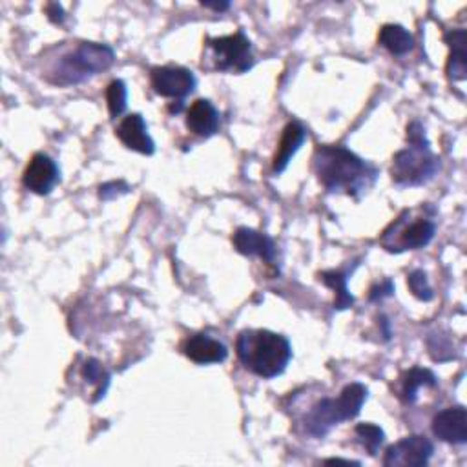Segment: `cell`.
<instances>
[{"instance_id":"cell-1","label":"cell","mask_w":467,"mask_h":467,"mask_svg":"<svg viewBox=\"0 0 467 467\" xmlns=\"http://www.w3.org/2000/svg\"><path fill=\"white\" fill-rule=\"evenodd\" d=\"M115 52L99 43H61L43 59V79L53 86H75L110 70Z\"/></svg>"},{"instance_id":"cell-2","label":"cell","mask_w":467,"mask_h":467,"mask_svg":"<svg viewBox=\"0 0 467 467\" xmlns=\"http://www.w3.org/2000/svg\"><path fill=\"white\" fill-rule=\"evenodd\" d=\"M318 181L332 194L355 199L366 195L378 179V170L345 147L319 145L312 157Z\"/></svg>"},{"instance_id":"cell-3","label":"cell","mask_w":467,"mask_h":467,"mask_svg":"<svg viewBox=\"0 0 467 467\" xmlns=\"http://www.w3.org/2000/svg\"><path fill=\"white\" fill-rule=\"evenodd\" d=\"M236 355L242 366L265 380H272L285 373L291 358V341L267 329H249L240 332L236 339Z\"/></svg>"},{"instance_id":"cell-4","label":"cell","mask_w":467,"mask_h":467,"mask_svg":"<svg viewBox=\"0 0 467 467\" xmlns=\"http://www.w3.org/2000/svg\"><path fill=\"white\" fill-rule=\"evenodd\" d=\"M409 147L395 154L391 177L398 186H420L429 183L438 168L440 161L431 152L424 127L418 121H413L407 127Z\"/></svg>"},{"instance_id":"cell-5","label":"cell","mask_w":467,"mask_h":467,"mask_svg":"<svg viewBox=\"0 0 467 467\" xmlns=\"http://www.w3.org/2000/svg\"><path fill=\"white\" fill-rule=\"evenodd\" d=\"M367 387L355 382L345 386L336 398H321L310 407V411L303 418V427L307 434L314 438H323L334 425L357 418L364 404L367 402Z\"/></svg>"},{"instance_id":"cell-6","label":"cell","mask_w":467,"mask_h":467,"mask_svg":"<svg viewBox=\"0 0 467 467\" xmlns=\"http://www.w3.org/2000/svg\"><path fill=\"white\" fill-rule=\"evenodd\" d=\"M434 210L427 205L404 210L380 236V245L391 254L418 251L427 247L434 234L436 223L433 221Z\"/></svg>"},{"instance_id":"cell-7","label":"cell","mask_w":467,"mask_h":467,"mask_svg":"<svg viewBox=\"0 0 467 467\" xmlns=\"http://www.w3.org/2000/svg\"><path fill=\"white\" fill-rule=\"evenodd\" d=\"M206 68L214 71L245 73L253 68V44L243 32L226 37L206 39Z\"/></svg>"},{"instance_id":"cell-8","label":"cell","mask_w":467,"mask_h":467,"mask_svg":"<svg viewBox=\"0 0 467 467\" xmlns=\"http://www.w3.org/2000/svg\"><path fill=\"white\" fill-rule=\"evenodd\" d=\"M434 453L433 442L424 434H411L393 443L384 456L386 467H424Z\"/></svg>"},{"instance_id":"cell-9","label":"cell","mask_w":467,"mask_h":467,"mask_svg":"<svg viewBox=\"0 0 467 467\" xmlns=\"http://www.w3.org/2000/svg\"><path fill=\"white\" fill-rule=\"evenodd\" d=\"M150 82L157 95L183 100L195 90V77L183 66H157L150 71Z\"/></svg>"},{"instance_id":"cell-10","label":"cell","mask_w":467,"mask_h":467,"mask_svg":"<svg viewBox=\"0 0 467 467\" xmlns=\"http://www.w3.org/2000/svg\"><path fill=\"white\" fill-rule=\"evenodd\" d=\"M59 179H61V172H59L57 163L43 152L35 154L30 159V163L23 174L24 186L37 195H48L55 188Z\"/></svg>"},{"instance_id":"cell-11","label":"cell","mask_w":467,"mask_h":467,"mask_svg":"<svg viewBox=\"0 0 467 467\" xmlns=\"http://www.w3.org/2000/svg\"><path fill=\"white\" fill-rule=\"evenodd\" d=\"M115 136L119 141L134 152L143 156H152L156 152V143L148 134V127L141 113H130L121 121V125L115 129Z\"/></svg>"},{"instance_id":"cell-12","label":"cell","mask_w":467,"mask_h":467,"mask_svg":"<svg viewBox=\"0 0 467 467\" xmlns=\"http://www.w3.org/2000/svg\"><path fill=\"white\" fill-rule=\"evenodd\" d=\"M181 348H183V355L197 366L221 364L228 357L226 347L219 339H214L203 332L192 334L190 338H186Z\"/></svg>"},{"instance_id":"cell-13","label":"cell","mask_w":467,"mask_h":467,"mask_svg":"<svg viewBox=\"0 0 467 467\" xmlns=\"http://www.w3.org/2000/svg\"><path fill=\"white\" fill-rule=\"evenodd\" d=\"M433 433L438 440L462 445L467 442V411L462 405L440 411L433 418Z\"/></svg>"},{"instance_id":"cell-14","label":"cell","mask_w":467,"mask_h":467,"mask_svg":"<svg viewBox=\"0 0 467 467\" xmlns=\"http://www.w3.org/2000/svg\"><path fill=\"white\" fill-rule=\"evenodd\" d=\"M232 245L243 256H258L267 263H274L276 260V243L267 234L242 226L232 236Z\"/></svg>"},{"instance_id":"cell-15","label":"cell","mask_w":467,"mask_h":467,"mask_svg":"<svg viewBox=\"0 0 467 467\" xmlns=\"http://www.w3.org/2000/svg\"><path fill=\"white\" fill-rule=\"evenodd\" d=\"M186 127L197 138H212L219 130V111L206 99H197L186 111Z\"/></svg>"},{"instance_id":"cell-16","label":"cell","mask_w":467,"mask_h":467,"mask_svg":"<svg viewBox=\"0 0 467 467\" xmlns=\"http://www.w3.org/2000/svg\"><path fill=\"white\" fill-rule=\"evenodd\" d=\"M305 139H307V130H305V127L301 123L291 121L283 129V136H281V141L278 145V152H276L274 163H272L274 174H283L285 172V168L289 167L291 159L300 150V147L303 145Z\"/></svg>"},{"instance_id":"cell-17","label":"cell","mask_w":467,"mask_h":467,"mask_svg":"<svg viewBox=\"0 0 467 467\" xmlns=\"http://www.w3.org/2000/svg\"><path fill=\"white\" fill-rule=\"evenodd\" d=\"M449 46L447 77L451 81H463L467 77V33L465 30L447 32L443 37Z\"/></svg>"},{"instance_id":"cell-18","label":"cell","mask_w":467,"mask_h":467,"mask_svg":"<svg viewBox=\"0 0 467 467\" xmlns=\"http://www.w3.org/2000/svg\"><path fill=\"white\" fill-rule=\"evenodd\" d=\"M436 376L429 369L413 367L402 375L398 396L404 404H415L420 387H436Z\"/></svg>"},{"instance_id":"cell-19","label":"cell","mask_w":467,"mask_h":467,"mask_svg":"<svg viewBox=\"0 0 467 467\" xmlns=\"http://www.w3.org/2000/svg\"><path fill=\"white\" fill-rule=\"evenodd\" d=\"M378 41L386 50H389L396 57L407 55L415 48L413 35L400 24H386L380 30Z\"/></svg>"},{"instance_id":"cell-20","label":"cell","mask_w":467,"mask_h":467,"mask_svg":"<svg viewBox=\"0 0 467 467\" xmlns=\"http://www.w3.org/2000/svg\"><path fill=\"white\" fill-rule=\"evenodd\" d=\"M347 274L341 271H325L319 274V281H323L327 287H330L336 294V301H334V309L338 310H345L348 307L355 305V298L348 294L347 289Z\"/></svg>"},{"instance_id":"cell-21","label":"cell","mask_w":467,"mask_h":467,"mask_svg":"<svg viewBox=\"0 0 467 467\" xmlns=\"http://www.w3.org/2000/svg\"><path fill=\"white\" fill-rule=\"evenodd\" d=\"M82 378L95 387L93 402H99L100 398H104L110 387V373L102 367L100 362H97L95 358H88L82 364Z\"/></svg>"},{"instance_id":"cell-22","label":"cell","mask_w":467,"mask_h":467,"mask_svg":"<svg viewBox=\"0 0 467 467\" xmlns=\"http://www.w3.org/2000/svg\"><path fill=\"white\" fill-rule=\"evenodd\" d=\"M127 100H129L127 84L121 79L111 81L106 88V102H108V110H110L111 119H117V117H121L125 113Z\"/></svg>"},{"instance_id":"cell-23","label":"cell","mask_w":467,"mask_h":467,"mask_svg":"<svg viewBox=\"0 0 467 467\" xmlns=\"http://www.w3.org/2000/svg\"><path fill=\"white\" fill-rule=\"evenodd\" d=\"M355 434H357V438L360 440V443L367 449V453L371 456H376L378 449L386 442V433L378 425H375V424H360V425H357Z\"/></svg>"},{"instance_id":"cell-24","label":"cell","mask_w":467,"mask_h":467,"mask_svg":"<svg viewBox=\"0 0 467 467\" xmlns=\"http://www.w3.org/2000/svg\"><path fill=\"white\" fill-rule=\"evenodd\" d=\"M407 283H409V289L411 292L422 300V301H431L434 298V292L429 285V280H427V274L424 271H415L409 274L407 278Z\"/></svg>"},{"instance_id":"cell-25","label":"cell","mask_w":467,"mask_h":467,"mask_svg":"<svg viewBox=\"0 0 467 467\" xmlns=\"http://www.w3.org/2000/svg\"><path fill=\"white\" fill-rule=\"evenodd\" d=\"M129 190H130V186L125 181H111V183H106L99 188V197L104 199V201H110L117 195L127 194Z\"/></svg>"},{"instance_id":"cell-26","label":"cell","mask_w":467,"mask_h":467,"mask_svg":"<svg viewBox=\"0 0 467 467\" xmlns=\"http://www.w3.org/2000/svg\"><path fill=\"white\" fill-rule=\"evenodd\" d=\"M46 14H48V19H50L52 23H55V24H61V23L64 21V10H62V6L57 5V3L48 5V6H46Z\"/></svg>"},{"instance_id":"cell-27","label":"cell","mask_w":467,"mask_h":467,"mask_svg":"<svg viewBox=\"0 0 467 467\" xmlns=\"http://www.w3.org/2000/svg\"><path fill=\"white\" fill-rule=\"evenodd\" d=\"M376 291H380V292H371V300L375 301V300H378V298H386V296H391L393 294V283L391 281H386L380 289H376Z\"/></svg>"},{"instance_id":"cell-28","label":"cell","mask_w":467,"mask_h":467,"mask_svg":"<svg viewBox=\"0 0 467 467\" xmlns=\"http://www.w3.org/2000/svg\"><path fill=\"white\" fill-rule=\"evenodd\" d=\"M203 6L212 8V10H215V12H224V10L230 8V3H203Z\"/></svg>"},{"instance_id":"cell-29","label":"cell","mask_w":467,"mask_h":467,"mask_svg":"<svg viewBox=\"0 0 467 467\" xmlns=\"http://www.w3.org/2000/svg\"><path fill=\"white\" fill-rule=\"evenodd\" d=\"M325 463H347V465H360V462H353V460H343V458H329V460H325Z\"/></svg>"}]
</instances>
